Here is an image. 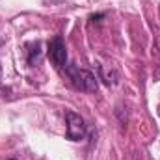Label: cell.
Instances as JSON below:
<instances>
[{"instance_id":"1","label":"cell","mask_w":160,"mask_h":160,"mask_svg":"<svg viewBox=\"0 0 160 160\" xmlns=\"http://www.w3.org/2000/svg\"><path fill=\"white\" fill-rule=\"evenodd\" d=\"M67 75H69L71 82L75 84V88H78L82 91L95 93V91L99 89L97 78L93 77V73H89V71H86V69H78V67H75V65H69V67H67Z\"/></svg>"},{"instance_id":"2","label":"cell","mask_w":160,"mask_h":160,"mask_svg":"<svg viewBox=\"0 0 160 160\" xmlns=\"http://www.w3.org/2000/svg\"><path fill=\"white\" fill-rule=\"evenodd\" d=\"M48 58L56 67H63L67 62V48L62 36H54L48 43Z\"/></svg>"},{"instance_id":"3","label":"cell","mask_w":160,"mask_h":160,"mask_svg":"<svg viewBox=\"0 0 160 160\" xmlns=\"http://www.w3.org/2000/svg\"><path fill=\"white\" fill-rule=\"evenodd\" d=\"M65 121H67V138L73 142H78L86 136V123L82 119V116L77 112H67L65 114Z\"/></svg>"},{"instance_id":"4","label":"cell","mask_w":160,"mask_h":160,"mask_svg":"<svg viewBox=\"0 0 160 160\" xmlns=\"http://www.w3.org/2000/svg\"><path fill=\"white\" fill-rule=\"evenodd\" d=\"M41 62V45L39 43H34L32 48L28 50V63L30 65H38Z\"/></svg>"},{"instance_id":"5","label":"cell","mask_w":160,"mask_h":160,"mask_svg":"<svg viewBox=\"0 0 160 160\" xmlns=\"http://www.w3.org/2000/svg\"><path fill=\"white\" fill-rule=\"evenodd\" d=\"M8 160H17V158H8Z\"/></svg>"}]
</instances>
